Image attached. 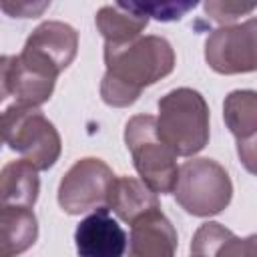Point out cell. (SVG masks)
I'll use <instances>...</instances> for the list:
<instances>
[{
    "label": "cell",
    "mask_w": 257,
    "mask_h": 257,
    "mask_svg": "<svg viewBox=\"0 0 257 257\" xmlns=\"http://www.w3.org/2000/svg\"><path fill=\"white\" fill-rule=\"evenodd\" d=\"M106 72L100 96L108 106L133 104L143 88L159 82L175 68V50L163 36H139L124 44H104Z\"/></svg>",
    "instance_id": "cell-1"
},
{
    "label": "cell",
    "mask_w": 257,
    "mask_h": 257,
    "mask_svg": "<svg viewBox=\"0 0 257 257\" xmlns=\"http://www.w3.org/2000/svg\"><path fill=\"white\" fill-rule=\"evenodd\" d=\"M106 207L112 209L120 221L131 225L145 213L159 209V199L143 181L135 177H114Z\"/></svg>",
    "instance_id": "cell-14"
},
{
    "label": "cell",
    "mask_w": 257,
    "mask_h": 257,
    "mask_svg": "<svg viewBox=\"0 0 257 257\" xmlns=\"http://www.w3.org/2000/svg\"><path fill=\"white\" fill-rule=\"evenodd\" d=\"M38 237V221L30 209H0V257H18Z\"/></svg>",
    "instance_id": "cell-16"
},
{
    "label": "cell",
    "mask_w": 257,
    "mask_h": 257,
    "mask_svg": "<svg viewBox=\"0 0 257 257\" xmlns=\"http://www.w3.org/2000/svg\"><path fill=\"white\" fill-rule=\"evenodd\" d=\"M6 143L38 171L50 169L62 151L60 135L36 106L14 102L4 112Z\"/></svg>",
    "instance_id": "cell-5"
},
{
    "label": "cell",
    "mask_w": 257,
    "mask_h": 257,
    "mask_svg": "<svg viewBox=\"0 0 257 257\" xmlns=\"http://www.w3.org/2000/svg\"><path fill=\"white\" fill-rule=\"evenodd\" d=\"M56 76L28 64L20 56H12L10 68V94L16 96L18 104L40 106L54 92Z\"/></svg>",
    "instance_id": "cell-15"
},
{
    "label": "cell",
    "mask_w": 257,
    "mask_h": 257,
    "mask_svg": "<svg viewBox=\"0 0 257 257\" xmlns=\"http://www.w3.org/2000/svg\"><path fill=\"white\" fill-rule=\"evenodd\" d=\"M10 68L12 56H0V102L10 94Z\"/></svg>",
    "instance_id": "cell-21"
},
{
    "label": "cell",
    "mask_w": 257,
    "mask_h": 257,
    "mask_svg": "<svg viewBox=\"0 0 257 257\" xmlns=\"http://www.w3.org/2000/svg\"><path fill=\"white\" fill-rule=\"evenodd\" d=\"M257 20L213 30L205 42V60L219 74H241L257 68Z\"/></svg>",
    "instance_id": "cell-7"
},
{
    "label": "cell",
    "mask_w": 257,
    "mask_h": 257,
    "mask_svg": "<svg viewBox=\"0 0 257 257\" xmlns=\"http://www.w3.org/2000/svg\"><path fill=\"white\" fill-rule=\"evenodd\" d=\"M193 257H257V237H237L223 225L203 223L191 241Z\"/></svg>",
    "instance_id": "cell-12"
},
{
    "label": "cell",
    "mask_w": 257,
    "mask_h": 257,
    "mask_svg": "<svg viewBox=\"0 0 257 257\" xmlns=\"http://www.w3.org/2000/svg\"><path fill=\"white\" fill-rule=\"evenodd\" d=\"M177 245V231L159 207L131 223L126 257H175Z\"/></svg>",
    "instance_id": "cell-11"
},
{
    "label": "cell",
    "mask_w": 257,
    "mask_h": 257,
    "mask_svg": "<svg viewBox=\"0 0 257 257\" xmlns=\"http://www.w3.org/2000/svg\"><path fill=\"white\" fill-rule=\"evenodd\" d=\"M223 118L237 141V153L249 173H255V131L257 94L253 90H233L223 102Z\"/></svg>",
    "instance_id": "cell-10"
},
{
    "label": "cell",
    "mask_w": 257,
    "mask_h": 257,
    "mask_svg": "<svg viewBox=\"0 0 257 257\" xmlns=\"http://www.w3.org/2000/svg\"><path fill=\"white\" fill-rule=\"evenodd\" d=\"M48 6L50 2H0V8L12 18H36Z\"/></svg>",
    "instance_id": "cell-20"
},
{
    "label": "cell",
    "mask_w": 257,
    "mask_h": 257,
    "mask_svg": "<svg viewBox=\"0 0 257 257\" xmlns=\"http://www.w3.org/2000/svg\"><path fill=\"white\" fill-rule=\"evenodd\" d=\"M255 2H247V4H243V2H223V0H209V2H205V12H207V16H211L215 22H219V24H223V26H229L231 22H235L237 18H241V16H245V14H249V12H253L255 10Z\"/></svg>",
    "instance_id": "cell-19"
},
{
    "label": "cell",
    "mask_w": 257,
    "mask_h": 257,
    "mask_svg": "<svg viewBox=\"0 0 257 257\" xmlns=\"http://www.w3.org/2000/svg\"><path fill=\"white\" fill-rule=\"evenodd\" d=\"M4 143H6V126H4V116L0 114V149Z\"/></svg>",
    "instance_id": "cell-22"
},
{
    "label": "cell",
    "mask_w": 257,
    "mask_h": 257,
    "mask_svg": "<svg viewBox=\"0 0 257 257\" xmlns=\"http://www.w3.org/2000/svg\"><path fill=\"white\" fill-rule=\"evenodd\" d=\"M124 8L143 14V16H153L163 22H173L181 20L189 10L197 6V2H120Z\"/></svg>",
    "instance_id": "cell-18"
},
{
    "label": "cell",
    "mask_w": 257,
    "mask_h": 257,
    "mask_svg": "<svg viewBox=\"0 0 257 257\" xmlns=\"http://www.w3.org/2000/svg\"><path fill=\"white\" fill-rule=\"evenodd\" d=\"M40 193L38 169L28 161H10L0 171V209H32Z\"/></svg>",
    "instance_id": "cell-13"
},
{
    "label": "cell",
    "mask_w": 257,
    "mask_h": 257,
    "mask_svg": "<svg viewBox=\"0 0 257 257\" xmlns=\"http://www.w3.org/2000/svg\"><path fill=\"white\" fill-rule=\"evenodd\" d=\"M112 181L114 173L104 161L94 157L78 159L58 185V205L68 215L106 207Z\"/></svg>",
    "instance_id": "cell-6"
},
{
    "label": "cell",
    "mask_w": 257,
    "mask_h": 257,
    "mask_svg": "<svg viewBox=\"0 0 257 257\" xmlns=\"http://www.w3.org/2000/svg\"><path fill=\"white\" fill-rule=\"evenodd\" d=\"M76 50L78 32L66 22L48 20L34 28L18 56L58 78V74L74 60Z\"/></svg>",
    "instance_id": "cell-8"
},
{
    "label": "cell",
    "mask_w": 257,
    "mask_h": 257,
    "mask_svg": "<svg viewBox=\"0 0 257 257\" xmlns=\"http://www.w3.org/2000/svg\"><path fill=\"white\" fill-rule=\"evenodd\" d=\"M124 143L133 155V163L141 181L155 195L173 193L179 175L177 155L159 139L155 116H133L124 126Z\"/></svg>",
    "instance_id": "cell-3"
},
{
    "label": "cell",
    "mask_w": 257,
    "mask_h": 257,
    "mask_svg": "<svg viewBox=\"0 0 257 257\" xmlns=\"http://www.w3.org/2000/svg\"><path fill=\"white\" fill-rule=\"evenodd\" d=\"M74 243L78 257H124L128 239L108 209L100 207L78 223Z\"/></svg>",
    "instance_id": "cell-9"
},
{
    "label": "cell",
    "mask_w": 257,
    "mask_h": 257,
    "mask_svg": "<svg viewBox=\"0 0 257 257\" xmlns=\"http://www.w3.org/2000/svg\"><path fill=\"white\" fill-rule=\"evenodd\" d=\"M94 24L102 34L104 44H124L143 34L149 24V18L116 2L102 6L94 16Z\"/></svg>",
    "instance_id": "cell-17"
},
{
    "label": "cell",
    "mask_w": 257,
    "mask_h": 257,
    "mask_svg": "<svg viewBox=\"0 0 257 257\" xmlns=\"http://www.w3.org/2000/svg\"><path fill=\"white\" fill-rule=\"evenodd\" d=\"M157 135L177 155L193 157L209 143V106L201 92L181 86L157 102Z\"/></svg>",
    "instance_id": "cell-2"
},
{
    "label": "cell",
    "mask_w": 257,
    "mask_h": 257,
    "mask_svg": "<svg viewBox=\"0 0 257 257\" xmlns=\"http://www.w3.org/2000/svg\"><path fill=\"white\" fill-rule=\"evenodd\" d=\"M177 203L195 217L219 215L233 197L229 173L213 159H193L179 167L175 183Z\"/></svg>",
    "instance_id": "cell-4"
}]
</instances>
